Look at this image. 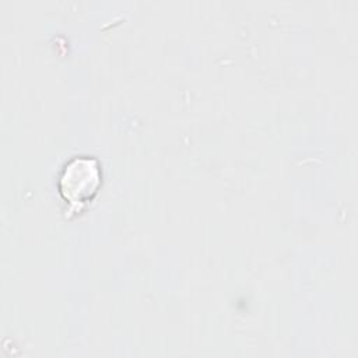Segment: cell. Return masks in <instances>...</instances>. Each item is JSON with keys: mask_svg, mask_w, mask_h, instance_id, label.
I'll return each mask as SVG.
<instances>
[{"mask_svg": "<svg viewBox=\"0 0 358 358\" xmlns=\"http://www.w3.org/2000/svg\"><path fill=\"white\" fill-rule=\"evenodd\" d=\"M101 166L95 158L74 157L62 171L59 192L71 208H81L91 201L101 186Z\"/></svg>", "mask_w": 358, "mask_h": 358, "instance_id": "1", "label": "cell"}]
</instances>
